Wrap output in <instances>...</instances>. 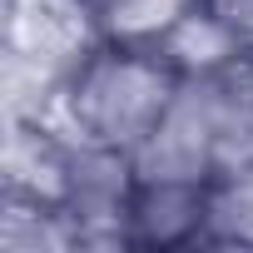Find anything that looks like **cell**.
Instances as JSON below:
<instances>
[{
    "label": "cell",
    "instance_id": "obj_1",
    "mask_svg": "<svg viewBox=\"0 0 253 253\" xmlns=\"http://www.w3.org/2000/svg\"><path fill=\"white\" fill-rule=\"evenodd\" d=\"M194 60L179 40L99 35L40 94V119L75 149L139 159L184 104Z\"/></svg>",
    "mask_w": 253,
    "mask_h": 253
},
{
    "label": "cell",
    "instance_id": "obj_2",
    "mask_svg": "<svg viewBox=\"0 0 253 253\" xmlns=\"http://www.w3.org/2000/svg\"><path fill=\"white\" fill-rule=\"evenodd\" d=\"M228 184L199 169L174 164H139L129 174V194L119 209V243L149 248V253H179L194 243H213V223L223 218Z\"/></svg>",
    "mask_w": 253,
    "mask_h": 253
},
{
    "label": "cell",
    "instance_id": "obj_3",
    "mask_svg": "<svg viewBox=\"0 0 253 253\" xmlns=\"http://www.w3.org/2000/svg\"><path fill=\"white\" fill-rule=\"evenodd\" d=\"M99 15L89 0H5V50L40 65L50 80L99 40Z\"/></svg>",
    "mask_w": 253,
    "mask_h": 253
},
{
    "label": "cell",
    "instance_id": "obj_4",
    "mask_svg": "<svg viewBox=\"0 0 253 253\" xmlns=\"http://www.w3.org/2000/svg\"><path fill=\"white\" fill-rule=\"evenodd\" d=\"M199 25L223 45L253 40V0H199Z\"/></svg>",
    "mask_w": 253,
    "mask_h": 253
}]
</instances>
